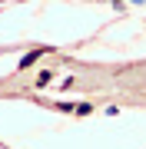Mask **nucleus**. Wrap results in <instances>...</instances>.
Wrapping results in <instances>:
<instances>
[{
    "label": "nucleus",
    "instance_id": "nucleus-1",
    "mask_svg": "<svg viewBox=\"0 0 146 149\" xmlns=\"http://www.w3.org/2000/svg\"><path fill=\"white\" fill-rule=\"evenodd\" d=\"M43 56V50H33V53H27V56H20V66H33L37 60Z\"/></svg>",
    "mask_w": 146,
    "mask_h": 149
},
{
    "label": "nucleus",
    "instance_id": "nucleus-2",
    "mask_svg": "<svg viewBox=\"0 0 146 149\" xmlns=\"http://www.w3.org/2000/svg\"><path fill=\"white\" fill-rule=\"evenodd\" d=\"M73 113H80V116H87V113H93V106H90V103H76V106H73Z\"/></svg>",
    "mask_w": 146,
    "mask_h": 149
},
{
    "label": "nucleus",
    "instance_id": "nucleus-3",
    "mask_svg": "<svg viewBox=\"0 0 146 149\" xmlns=\"http://www.w3.org/2000/svg\"><path fill=\"white\" fill-rule=\"evenodd\" d=\"M37 86H50V73H40L37 76Z\"/></svg>",
    "mask_w": 146,
    "mask_h": 149
},
{
    "label": "nucleus",
    "instance_id": "nucleus-4",
    "mask_svg": "<svg viewBox=\"0 0 146 149\" xmlns=\"http://www.w3.org/2000/svg\"><path fill=\"white\" fill-rule=\"evenodd\" d=\"M133 3H140V0H133Z\"/></svg>",
    "mask_w": 146,
    "mask_h": 149
}]
</instances>
